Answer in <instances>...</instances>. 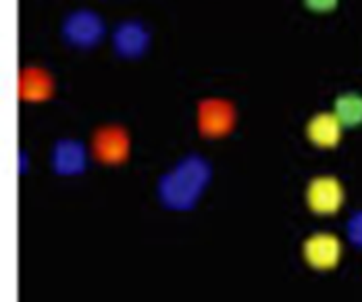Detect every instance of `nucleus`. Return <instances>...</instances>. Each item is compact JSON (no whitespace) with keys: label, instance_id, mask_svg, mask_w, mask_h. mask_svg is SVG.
I'll use <instances>...</instances> for the list:
<instances>
[{"label":"nucleus","instance_id":"3","mask_svg":"<svg viewBox=\"0 0 362 302\" xmlns=\"http://www.w3.org/2000/svg\"><path fill=\"white\" fill-rule=\"evenodd\" d=\"M346 192L335 175H317L306 188V204L317 215H335L344 207Z\"/></svg>","mask_w":362,"mask_h":302},{"label":"nucleus","instance_id":"9","mask_svg":"<svg viewBox=\"0 0 362 302\" xmlns=\"http://www.w3.org/2000/svg\"><path fill=\"white\" fill-rule=\"evenodd\" d=\"M335 115L341 119L346 127H356L362 123V94L358 92H346L335 98Z\"/></svg>","mask_w":362,"mask_h":302},{"label":"nucleus","instance_id":"5","mask_svg":"<svg viewBox=\"0 0 362 302\" xmlns=\"http://www.w3.org/2000/svg\"><path fill=\"white\" fill-rule=\"evenodd\" d=\"M304 259L315 269H333L341 259V242L335 233L319 231L304 242Z\"/></svg>","mask_w":362,"mask_h":302},{"label":"nucleus","instance_id":"4","mask_svg":"<svg viewBox=\"0 0 362 302\" xmlns=\"http://www.w3.org/2000/svg\"><path fill=\"white\" fill-rule=\"evenodd\" d=\"M54 92H57V81L48 69L28 65L19 71L17 94L21 103H46L54 96Z\"/></svg>","mask_w":362,"mask_h":302},{"label":"nucleus","instance_id":"6","mask_svg":"<svg viewBox=\"0 0 362 302\" xmlns=\"http://www.w3.org/2000/svg\"><path fill=\"white\" fill-rule=\"evenodd\" d=\"M344 123L335 111H321L306 123V138L319 149H335L344 136Z\"/></svg>","mask_w":362,"mask_h":302},{"label":"nucleus","instance_id":"10","mask_svg":"<svg viewBox=\"0 0 362 302\" xmlns=\"http://www.w3.org/2000/svg\"><path fill=\"white\" fill-rule=\"evenodd\" d=\"M337 2L339 0H304V4L315 13H329L337 6Z\"/></svg>","mask_w":362,"mask_h":302},{"label":"nucleus","instance_id":"1","mask_svg":"<svg viewBox=\"0 0 362 302\" xmlns=\"http://www.w3.org/2000/svg\"><path fill=\"white\" fill-rule=\"evenodd\" d=\"M238 123V109L227 98H202L196 107V125L204 138L218 140L233 132Z\"/></svg>","mask_w":362,"mask_h":302},{"label":"nucleus","instance_id":"7","mask_svg":"<svg viewBox=\"0 0 362 302\" xmlns=\"http://www.w3.org/2000/svg\"><path fill=\"white\" fill-rule=\"evenodd\" d=\"M103 34V21L92 11H77L65 21V38L75 46H94Z\"/></svg>","mask_w":362,"mask_h":302},{"label":"nucleus","instance_id":"2","mask_svg":"<svg viewBox=\"0 0 362 302\" xmlns=\"http://www.w3.org/2000/svg\"><path fill=\"white\" fill-rule=\"evenodd\" d=\"M90 151L103 165H121L129 158L132 152L129 132L119 123H105L94 129Z\"/></svg>","mask_w":362,"mask_h":302},{"label":"nucleus","instance_id":"8","mask_svg":"<svg viewBox=\"0 0 362 302\" xmlns=\"http://www.w3.org/2000/svg\"><path fill=\"white\" fill-rule=\"evenodd\" d=\"M146 44H148V34L144 25L138 21H125L115 32V48L119 50V54L138 57L144 52Z\"/></svg>","mask_w":362,"mask_h":302}]
</instances>
